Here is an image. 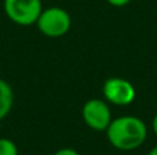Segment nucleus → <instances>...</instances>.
Listing matches in <instances>:
<instances>
[{
    "label": "nucleus",
    "mask_w": 157,
    "mask_h": 155,
    "mask_svg": "<svg viewBox=\"0 0 157 155\" xmlns=\"http://www.w3.org/2000/svg\"><path fill=\"white\" fill-rule=\"evenodd\" d=\"M81 117L84 124L95 132H105L113 120L109 103L105 99L98 98L90 99L83 104Z\"/></svg>",
    "instance_id": "39448f33"
},
{
    "label": "nucleus",
    "mask_w": 157,
    "mask_h": 155,
    "mask_svg": "<svg viewBox=\"0 0 157 155\" xmlns=\"http://www.w3.org/2000/svg\"><path fill=\"white\" fill-rule=\"evenodd\" d=\"M52 155H80L77 153L75 148H71V147H63V148H59Z\"/></svg>",
    "instance_id": "6e6552de"
},
{
    "label": "nucleus",
    "mask_w": 157,
    "mask_h": 155,
    "mask_svg": "<svg viewBox=\"0 0 157 155\" xmlns=\"http://www.w3.org/2000/svg\"><path fill=\"white\" fill-rule=\"evenodd\" d=\"M152 129H153V133L157 136V114L153 117V120H152Z\"/></svg>",
    "instance_id": "9d476101"
},
{
    "label": "nucleus",
    "mask_w": 157,
    "mask_h": 155,
    "mask_svg": "<svg viewBox=\"0 0 157 155\" xmlns=\"http://www.w3.org/2000/svg\"><path fill=\"white\" fill-rule=\"evenodd\" d=\"M0 155H18V147L11 139L0 137Z\"/></svg>",
    "instance_id": "0eeeda50"
},
{
    "label": "nucleus",
    "mask_w": 157,
    "mask_h": 155,
    "mask_svg": "<svg viewBox=\"0 0 157 155\" xmlns=\"http://www.w3.org/2000/svg\"><path fill=\"white\" fill-rule=\"evenodd\" d=\"M39 32L50 38H59L68 34L72 27L71 14L62 7H47L43 8L36 21Z\"/></svg>",
    "instance_id": "f03ea898"
},
{
    "label": "nucleus",
    "mask_w": 157,
    "mask_h": 155,
    "mask_svg": "<svg viewBox=\"0 0 157 155\" xmlns=\"http://www.w3.org/2000/svg\"><path fill=\"white\" fill-rule=\"evenodd\" d=\"M3 8L11 22L19 26H32L36 23L43 4L41 0H4Z\"/></svg>",
    "instance_id": "7ed1b4c3"
},
{
    "label": "nucleus",
    "mask_w": 157,
    "mask_h": 155,
    "mask_svg": "<svg viewBox=\"0 0 157 155\" xmlns=\"http://www.w3.org/2000/svg\"><path fill=\"white\" fill-rule=\"evenodd\" d=\"M108 4H110L112 7H125L128 5L132 0H106Z\"/></svg>",
    "instance_id": "1a4fd4ad"
},
{
    "label": "nucleus",
    "mask_w": 157,
    "mask_h": 155,
    "mask_svg": "<svg viewBox=\"0 0 157 155\" xmlns=\"http://www.w3.org/2000/svg\"><path fill=\"white\" fill-rule=\"evenodd\" d=\"M147 155H157V146H155L153 148H150V151L147 153Z\"/></svg>",
    "instance_id": "9b49d317"
},
{
    "label": "nucleus",
    "mask_w": 157,
    "mask_h": 155,
    "mask_svg": "<svg viewBox=\"0 0 157 155\" xmlns=\"http://www.w3.org/2000/svg\"><path fill=\"white\" fill-rule=\"evenodd\" d=\"M105 133L112 147L120 151H132L146 142L149 131L139 117L121 115L112 120Z\"/></svg>",
    "instance_id": "f257e3e1"
},
{
    "label": "nucleus",
    "mask_w": 157,
    "mask_h": 155,
    "mask_svg": "<svg viewBox=\"0 0 157 155\" xmlns=\"http://www.w3.org/2000/svg\"><path fill=\"white\" fill-rule=\"evenodd\" d=\"M103 99L109 104L125 107L134 103L136 98V89L131 81L121 77H110L105 80L102 85Z\"/></svg>",
    "instance_id": "20e7f679"
},
{
    "label": "nucleus",
    "mask_w": 157,
    "mask_h": 155,
    "mask_svg": "<svg viewBox=\"0 0 157 155\" xmlns=\"http://www.w3.org/2000/svg\"><path fill=\"white\" fill-rule=\"evenodd\" d=\"M14 106V91L6 80L0 78V121L4 120Z\"/></svg>",
    "instance_id": "423d86ee"
}]
</instances>
